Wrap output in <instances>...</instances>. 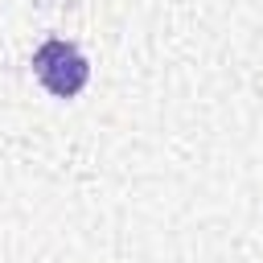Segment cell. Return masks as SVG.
<instances>
[{
    "label": "cell",
    "mask_w": 263,
    "mask_h": 263,
    "mask_svg": "<svg viewBox=\"0 0 263 263\" xmlns=\"http://www.w3.org/2000/svg\"><path fill=\"white\" fill-rule=\"evenodd\" d=\"M33 74L41 78V86L58 99H74L82 95L86 78H90V62L86 53L74 45V41H62V37H49L45 45H37L33 53Z\"/></svg>",
    "instance_id": "6da1fadb"
}]
</instances>
